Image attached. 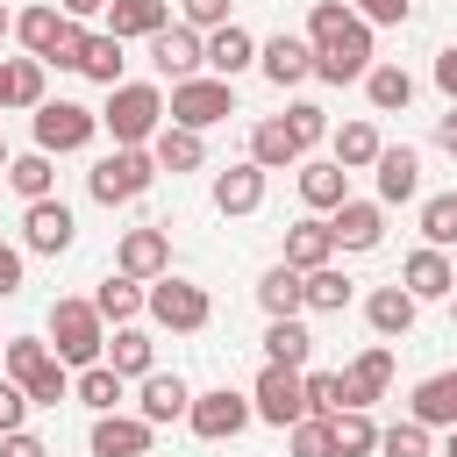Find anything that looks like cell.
Masks as SVG:
<instances>
[{
    "mask_svg": "<svg viewBox=\"0 0 457 457\" xmlns=\"http://www.w3.org/2000/svg\"><path fill=\"white\" fill-rule=\"evenodd\" d=\"M307 43H314V79H328V86L371 71V21H357L350 0H314Z\"/></svg>",
    "mask_w": 457,
    "mask_h": 457,
    "instance_id": "cell-1",
    "label": "cell"
},
{
    "mask_svg": "<svg viewBox=\"0 0 457 457\" xmlns=\"http://www.w3.org/2000/svg\"><path fill=\"white\" fill-rule=\"evenodd\" d=\"M100 129L114 136V150H150L157 129H164V93L150 79H121L100 107Z\"/></svg>",
    "mask_w": 457,
    "mask_h": 457,
    "instance_id": "cell-2",
    "label": "cell"
},
{
    "mask_svg": "<svg viewBox=\"0 0 457 457\" xmlns=\"http://www.w3.org/2000/svg\"><path fill=\"white\" fill-rule=\"evenodd\" d=\"M43 336H50V357L71 364V371H86V364L107 357V321H100L93 300H57L50 321H43Z\"/></svg>",
    "mask_w": 457,
    "mask_h": 457,
    "instance_id": "cell-3",
    "label": "cell"
},
{
    "mask_svg": "<svg viewBox=\"0 0 457 457\" xmlns=\"http://www.w3.org/2000/svg\"><path fill=\"white\" fill-rule=\"evenodd\" d=\"M7 378L36 400V407H57V400H71V364H57L50 357V343L43 336H7Z\"/></svg>",
    "mask_w": 457,
    "mask_h": 457,
    "instance_id": "cell-4",
    "label": "cell"
},
{
    "mask_svg": "<svg viewBox=\"0 0 457 457\" xmlns=\"http://www.w3.org/2000/svg\"><path fill=\"white\" fill-rule=\"evenodd\" d=\"M236 114V86L228 79H214V71H200V79H179L171 86V100H164V121L171 129H193V136H207L214 121H228Z\"/></svg>",
    "mask_w": 457,
    "mask_h": 457,
    "instance_id": "cell-5",
    "label": "cell"
},
{
    "mask_svg": "<svg viewBox=\"0 0 457 457\" xmlns=\"http://www.w3.org/2000/svg\"><path fill=\"white\" fill-rule=\"evenodd\" d=\"M150 179H157V157H150V150H107V157L86 171V193H93L100 207H129V200L150 193Z\"/></svg>",
    "mask_w": 457,
    "mask_h": 457,
    "instance_id": "cell-6",
    "label": "cell"
},
{
    "mask_svg": "<svg viewBox=\"0 0 457 457\" xmlns=\"http://www.w3.org/2000/svg\"><path fill=\"white\" fill-rule=\"evenodd\" d=\"M157 328H171V336H200L207 321H214V300H207V286H193V278H150V307H143Z\"/></svg>",
    "mask_w": 457,
    "mask_h": 457,
    "instance_id": "cell-7",
    "label": "cell"
},
{
    "mask_svg": "<svg viewBox=\"0 0 457 457\" xmlns=\"http://www.w3.org/2000/svg\"><path fill=\"white\" fill-rule=\"evenodd\" d=\"M100 136V114L93 107H79V100H43L36 107V150L43 157H71V150H86Z\"/></svg>",
    "mask_w": 457,
    "mask_h": 457,
    "instance_id": "cell-8",
    "label": "cell"
},
{
    "mask_svg": "<svg viewBox=\"0 0 457 457\" xmlns=\"http://www.w3.org/2000/svg\"><path fill=\"white\" fill-rule=\"evenodd\" d=\"M250 407H257V421H271V428L307 421V371L264 364V371H257V386H250Z\"/></svg>",
    "mask_w": 457,
    "mask_h": 457,
    "instance_id": "cell-9",
    "label": "cell"
},
{
    "mask_svg": "<svg viewBox=\"0 0 457 457\" xmlns=\"http://www.w3.org/2000/svg\"><path fill=\"white\" fill-rule=\"evenodd\" d=\"M250 421H257L250 393H228V386H214V393H193V414H186V428H193L200 443H228V436H243Z\"/></svg>",
    "mask_w": 457,
    "mask_h": 457,
    "instance_id": "cell-10",
    "label": "cell"
},
{
    "mask_svg": "<svg viewBox=\"0 0 457 457\" xmlns=\"http://www.w3.org/2000/svg\"><path fill=\"white\" fill-rule=\"evenodd\" d=\"M150 64H157V79H200L207 71V36L200 29H186V21H171V29H157L150 36Z\"/></svg>",
    "mask_w": 457,
    "mask_h": 457,
    "instance_id": "cell-11",
    "label": "cell"
},
{
    "mask_svg": "<svg viewBox=\"0 0 457 457\" xmlns=\"http://www.w3.org/2000/svg\"><path fill=\"white\" fill-rule=\"evenodd\" d=\"M79 243V214L64 207V200H36L29 214H21V250H36V257H64Z\"/></svg>",
    "mask_w": 457,
    "mask_h": 457,
    "instance_id": "cell-12",
    "label": "cell"
},
{
    "mask_svg": "<svg viewBox=\"0 0 457 457\" xmlns=\"http://www.w3.org/2000/svg\"><path fill=\"white\" fill-rule=\"evenodd\" d=\"M136 414H143L150 428H171V421L193 414V386H186L179 371H150V378H136Z\"/></svg>",
    "mask_w": 457,
    "mask_h": 457,
    "instance_id": "cell-13",
    "label": "cell"
},
{
    "mask_svg": "<svg viewBox=\"0 0 457 457\" xmlns=\"http://www.w3.org/2000/svg\"><path fill=\"white\" fill-rule=\"evenodd\" d=\"M114 271H121V278H143V286L164 278V271H171V236H164V228H129L121 250H114Z\"/></svg>",
    "mask_w": 457,
    "mask_h": 457,
    "instance_id": "cell-14",
    "label": "cell"
},
{
    "mask_svg": "<svg viewBox=\"0 0 457 457\" xmlns=\"http://www.w3.org/2000/svg\"><path fill=\"white\" fill-rule=\"evenodd\" d=\"M150 421L143 414H93V436H86V450L93 457H150Z\"/></svg>",
    "mask_w": 457,
    "mask_h": 457,
    "instance_id": "cell-15",
    "label": "cell"
},
{
    "mask_svg": "<svg viewBox=\"0 0 457 457\" xmlns=\"http://www.w3.org/2000/svg\"><path fill=\"white\" fill-rule=\"evenodd\" d=\"M257 71L286 93V86L314 79V43H307V36H271V43H257Z\"/></svg>",
    "mask_w": 457,
    "mask_h": 457,
    "instance_id": "cell-16",
    "label": "cell"
},
{
    "mask_svg": "<svg viewBox=\"0 0 457 457\" xmlns=\"http://www.w3.org/2000/svg\"><path fill=\"white\" fill-rule=\"evenodd\" d=\"M371 171H378V207H407L421 193V150H407V143H386Z\"/></svg>",
    "mask_w": 457,
    "mask_h": 457,
    "instance_id": "cell-17",
    "label": "cell"
},
{
    "mask_svg": "<svg viewBox=\"0 0 457 457\" xmlns=\"http://www.w3.org/2000/svg\"><path fill=\"white\" fill-rule=\"evenodd\" d=\"M386 386H393V350H386V343L357 350L350 371H343V400H350V407H371V400H386Z\"/></svg>",
    "mask_w": 457,
    "mask_h": 457,
    "instance_id": "cell-18",
    "label": "cell"
},
{
    "mask_svg": "<svg viewBox=\"0 0 457 457\" xmlns=\"http://www.w3.org/2000/svg\"><path fill=\"white\" fill-rule=\"evenodd\" d=\"M300 200H307L314 214H336V207L350 200V171H343L336 157H300Z\"/></svg>",
    "mask_w": 457,
    "mask_h": 457,
    "instance_id": "cell-19",
    "label": "cell"
},
{
    "mask_svg": "<svg viewBox=\"0 0 457 457\" xmlns=\"http://www.w3.org/2000/svg\"><path fill=\"white\" fill-rule=\"evenodd\" d=\"M264 179H271V171L250 164V157L228 164V171H214V207H221V214H257V207H264Z\"/></svg>",
    "mask_w": 457,
    "mask_h": 457,
    "instance_id": "cell-20",
    "label": "cell"
},
{
    "mask_svg": "<svg viewBox=\"0 0 457 457\" xmlns=\"http://www.w3.org/2000/svg\"><path fill=\"white\" fill-rule=\"evenodd\" d=\"M328 228H336V250H378L386 207H378V200H343V207L328 214Z\"/></svg>",
    "mask_w": 457,
    "mask_h": 457,
    "instance_id": "cell-21",
    "label": "cell"
},
{
    "mask_svg": "<svg viewBox=\"0 0 457 457\" xmlns=\"http://www.w3.org/2000/svg\"><path fill=\"white\" fill-rule=\"evenodd\" d=\"M286 264H293V271H321V264H336V228H328L321 214H300V221L286 228Z\"/></svg>",
    "mask_w": 457,
    "mask_h": 457,
    "instance_id": "cell-22",
    "label": "cell"
},
{
    "mask_svg": "<svg viewBox=\"0 0 457 457\" xmlns=\"http://www.w3.org/2000/svg\"><path fill=\"white\" fill-rule=\"evenodd\" d=\"M400 286H407L414 300H450V293H457V271H450V250H428V243H421V250H414V257L400 264Z\"/></svg>",
    "mask_w": 457,
    "mask_h": 457,
    "instance_id": "cell-23",
    "label": "cell"
},
{
    "mask_svg": "<svg viewBox=\"0 0 457 457\" xmlns=\"http://www.w3.org/2000/svg\"><path fill=\"white\" fill-rule=\"evenodd\" d=\"M157 29H171V0H107V36L150 43Z\"/></svg>",
    "mask_w": 457,
    "mask_h": 457,
    "instance_id": "cell-24",
    "label": "cell"
},
{
    "mask_svg": "<svg viewBox=\"0 0 457 457\" xmlns=\"http://www.w3.org/2000/svg\"><path fill=\"white\" fill-rule=\"evenodd\" d=\"M64 29H71V14H64V7H21V14H14V36H21V50H29L36 64H50V57H57Z\"/></svg>",
    "mask_w": 457,
    "mask_h": 457,
    "instance_id": "cell-25",
    "label": "cell"
},
{
    "mask_svg": "<svg viewBox=\"0 0 457 457\" xmlns=\"http://www.w3.org/2000/svg\"><path fill=\"white\" fill-rule=\"evenodd\" d=\"M257 307H264L271 321H293V314L307 307V271H293V264L278 257V264L257 278Z\"/></svg>",
    "mask_w": 457,
    "mask_h": 457,
    "instance_id": "cell-26",
    "label": "cell"
},
{
    "mask_svg": "<svg viewBox=\"0 0 457 457\" xmlns=\"http://www.w3.org/2000/svg\"><path fill=\"white\" fill-rule=\"evenodd\" d=\"M414 314H421V300L407 293V286H378V293H364V321H371V336H407L414 328Z\"/></svg>",
    "mask_w": 457,
    "mask_h": 457,
    "instance_id": "cell-27",
    "label": "cell"
},
{
    "mask_svg": "<svg viewBox=\"0 0 457 457\" xmlns=\"http://www.w3.org/2000/svg\"><path fill=\"white\" fill-rule=\"evenodd\" d=\"M407 421H421V428H457V371L421 378L414 400H407Z\"/></svg>",
    "mask_w": 457,
    "mask_h": 457,
    "instance_id": "cell-28",
    "label": "cell"
},
{
    "mask_svg": "<svg viewBox=\"0 0 457 457\" xmlns=\"http://www.w3.org/2000/svg\"><path fill=\"white\" fill-rule=\"evenodd\" d=\"M250 64H257V36H250L243 21H228V29L207 36V71H214V79L236 86V71H250Z\"/></svg>",
    "mask_w": 457,
    "mask_h": 457,
    "instance_id": "cell-29",
    "label": "cell"
},
{
    "mask_svg": "<svg viewBox=\"0 0 457 457\" xmlns=\"http://www.w3.org/2000/svg\"><path fill=\"white\" fill-rule=\"evenodd\" d=\"M300 157H307V150L293 143L286 114H264V121L250 129V164H264V171H286V164H293V171H300Z\"/></svg>",
    "mask_w": 457,
    "mask_h": 457,
    "instance_id": "cell-30",
    "label": "cell"
},
{
    "mask_svg": "<svg viewBox=\"0 0 457 457\" xmlns=\"http://www.w3.org/2000/svg\"><path fill=\"white\" fill-rule=\"evenodd\" d=\"M93 307H100V321H114V328H129L143 307H150V286L143 278H121V271H107L100 286H93Z\"/></svg>",
    "mask_w": 457,
    "mask_h": 457,
    "instance_id": "cell-31",
    "label": "cell"
},
{
    "mask_svg": "<svg viewBox=\"0 0 457 457\" xmlns=\"http://www.w3.org/2000/svg\"><path fill=\"white\" fill-rule=\"evenodd\" d=\"M29 207L36 200H57V157H43V150H21V157H7V171H0Z\"/></svg>",
    "mask_w": 457,
    "mask_h": 457,
    "instance_id": "cell-32",
    "label": "cell"
},
{
    "mask_svg": "<svg viewBox=\"0 0 457 457\" xmlns=\"http://www.w3.org/2000/svg\"><path fill=\"white\" fill-rule=\"evenodd\" d=\"M150 157H157V171L179 179V171H200V164H207V143H200L193 129H171V121H164L157 143H150Z\"/></svg>",
    "mask_w": 457,
    "mask_h": 457,
    "instance_id": "cell-33",
    "label": "cell"
},
{
    "mask_svg": "<svg viewBox=\"0 0 457 457\" xmlns=\"http://www.w3.org/2000/svg\"><path fill=\"white\" fill-rule=\"evenodd\" d=\"M307 357H314V336H307V321H300V314H293V321H271V328H264V364L307 371Z\"/></svg>",
    "mask_w": 457,
    "mask_h": 457,
    "instance_id": "cell-34",
    "label": "cell"
},
{
    "mask_svg": "<svg viewBox=\"0 0 457 457\" xmlns=\"http://www.w3.org/2000/svg\"><path fill=\"white\" fill-rule=\"evenodd\" d=\"M121 386H129V378H121L114 364H86V371L71 378V400L93 407V414H121Z\"/></svg>",
    "mask_w": 457,
    "mask_h": 457,
    "instance_id": "cell-35",
    "label": "cell"
},
{
    "mask_svg": "<svg viewBox=\"0 0 457 457\" xmlns=\"http://www.w3.org/2000/svg\"><path fill=\"white\" fill-rule=\"evenodd\" d=\"M100 364H114L121 378H150V371H157V350H150V336L129 321V328H114V343H107V357H100Z\"/></svg>",
    "mask_w": 457,
    "mask_h": 457,
    "instance_id": "cell-36",
    "label": "cell"
},
{
    "mask_svg": "<svg viewBox=\"0 0 457 457\" xmlns=\"http://www.w3.org/2000/svg\"><path fill=\"white\" fill-rule=\"evenodd\" d=\"M121 64H129L121 36H107V29H100V36H86V57H79V71H86L93 86H107V93H114V86H121Z\"/></svg>",
    "mask_w": 457,
    "mask_h": 457,
    "instance_id": "cell-37",
    "label": "cell"
},
{
    "mask_svg": "<svg viewBox=\"0 0 457 457\" xmlns=\"http://www.w3.org/2000/svg\"><path fill=\"white\" fill-rule=\"evenodd\" d=\"M43 71L50 64H36V57H7V93H0V107H21V114H36L50 93H43Z\"/></svg>",
    "mask_w": 457,
    "mask_h": 457,
    "instance_id": "cell-38",
    "label": "cell"
},
{
    "mask_svg": "<svg viewBox=\"0 0 457 457\" xmlns=\"http://www.w3.org/2000/svg\"><path fill=\"white\" fill-rule=\"evenodd\" d=\"M378 150H386V143H378L371 121H343V129H336V164H343V171H371Z\"/></svg>",
    "mask_w": 457,
    "mask_h": 457,
    "instance_id": "cell-39",
    "label": "cell"
},
{
    "mask_svg": "<svg viewBox=\"0 0 457 457\" xmlns=\"http://www.w3.org/2000/svg\"><path fill=\"white\" fill-rule=\"evenodd\" d=\"M371 450H378L371 407H343V414H336V457H371Z\"/></svg>",
    "mask_w": 457,
    "mask_h": 457,
    "instance_id": "cell-40",
    "label": "cell"
},
{
    "mask_svg": "<svg viewBox=\"0 0 457 457\" xmlns=\"http://www.w3.org/2000/svg\"><path fill=\"white\" fill-rule=\"evenodd\" d=\"M364 93H371V107H378V114H393V107H407V100H414V79H407L400 64H371V71H364Z\"/></svg>",
    "mask_w": 457,
    "mask_h": 457,
    "instance_id": "cell-41",
    "label": "cell"
},
{
    "mask_svg": "<svg viewBox=\"0 0 457 457\" xmlns=\"http://www.w3.org/2000/svg\"><path fill=\"white\" fill-rule=\"evenodd\" d=\"M307 307H314V314H343V307H350V278H343L336 264L307 271Z\"/></svg>",
    "mask_w": 457,
    "mask_h": 457,
    "instance_id": "cell-42",
    "label": "cell"
},
{
    "mask_svg": "<svg viewBox=\"0 0 457 457\" xmlns=\"http://www.w3.org/2000/svg\"><path fill=\"white\" fill-rule=\"evenodd\" d=\"M286 450H293V457H336V421H321V414L293 421V428H286Z\"/></svg>",
    "mask_w": 457,
    "mask_h": 457,
    "instance_id": "cell-43",
    "label": "cell"
},
{
    "mask_svg": "<svg viewBox=\"0 0 457 457\" xmlns=\"http://www.w3.org/2000/svg\"><path fill=\"white\" fill-rule=\"evenodd\" d=\"M421 236H428V250H450L457 243V193L421 200Z\"/></svg>",
    "mask_w": 457,
    "mask_h": 457,
    "instance_id": "cell-44",
    "label": "cell"
},
{
    "mask_svg": "<svg viewBox=\"0 0 457 457\" xmlns=\"http://www.w3.org/2000/svg\"><path fill=\"white\" fill-rule=\"evenodd\" d=\"M350 400H343V371H307V414H321V421H336Z\"/></svg>",
    "mask_w": 457,
    "mask_h": 457,
    "instance_id": "cell-45",
    "label": "cell"
},
{
    "mask_svg": "<svg viewBox=\"0 0 457 457\" xmlns=\"http://www.w3.org/2000/svg\"><path fill=\"white\" fill-rule=\"evenodd\" d=\"M286 129H293V143H300V150H314V143L328 136V107H314V100H293V107H286Z\"/></svg>",
    "mask_w": 457,
    "mask_h": 457,
    "instance_id": "cell-46",
    "label": "cell"
},
{
    "mask_svg": "<svg viewBox=\"0 0 457 457\" xmlns=\"http://www.w3.org/2000/svg\"><path fill=\"white\" fill-rule=\"evenodd\" d=\"M378 450L386 457H428V428L421 421H393V428H378Z\"/></svg>",
    "mask_w": 457,
    "mask_h": 457,
    "instance_id": "cell-47",
    "label": "cell"
},
{
    "mask_svg": "<svg viewBox=\"0 0 457 457\" xmlns=\"http://www.w3.org/2000/svg\"><path fill=\"white\" fill-rule=\"evenodd\" d=\"M179 21L200 29V36H214V29H228L236 14H228V0H179Z\"/></svg>",
    "mask_w": 457,
    "mask_h": 457,
    "instance_id": "cell-48",
    "label": "cell"
},
{
    "mask_svg": "<svg viewBox=\"0 0 457 457\" xmlns=\"http://www.w3.org/2000/svg\"><path fill=\"white\" fill-rule=\"evenodd\" d=\"M357 7V21H371V29H400L407 14H414V0H350Z\"/></svg>",
    "mask_w": 457,
    "mask_h": 457,
    "instance_id": "cell-49",
    "label": "cell"
},
{
    "mask_svg": "<svg viewBox=\"0 0 457 457\" xmlns=\"http://www.w3.org/2000/svg\"><path fill=\"white\" fill-rule=\"evenodd\" d=\"M29 407H36V400H29L14 378H0V436H14V428L29 421Z\"/></svg>",
    "mask_w": 457,
    "mask_h": 457,
    "instance_id": "cell-50",
    "label": "cell"
},
{
    "mask_svg": "<svg viewBox=\"0 0 457 457\" xmlns=\"http://www.w3.org/2000/svg\"><path fill=\"white\" fill-rule=\"evenodd\" d=\"M0 457H50V450H43V436L14 428V436H0Z\"/></svg>",
    "mask_w": 457,
    "mask_h": 457,
    "instance_id": "cell-51",
    "label": "cell"
},
{
    "mask_svg": "<svg viewBox=\"0 0 457 457\" xmlns=\"http://www.w3.org/2000/svg\"><path fill=\"white\" fill-rule=\"evenodd\" d=\"M14 293H21V250L0 243V300H14Z\"/></svg>",
    "mask_w": 457,
    "mask_h": 457,
    "instance_id": "cell-52",
    "label": "cell"
},
{
    "mask_svg": "<svg viewBox=\"0 0 457 457\" xmlns=\"http://www.w3.org/2000/svg\"><path fill=\"white\" fill-rule=\"evenodd\" d=\"M436 86H443V100L457 107V43H450V50H436Z\"/></svg>",
    "mask_w": 457,
    "mask_h": 457,
    "instance_id": "cell-53",
    "label": "cell"
},
{
    "mask_svg": "<svg viewBox=\"0 0 457 457\" xmlns=\"http://www.w3.org/2000/svg\"><path fill=\"white\" fill-rule=\"evenodd\" d=\"M64 14L71 21H93V14H107V0H64Z\"/></svg>",
    "mask_w": 457,
    "mask_h": 457,
    "instance_id": "cell-54",
    "label": "cell"
},
{
    "mask_svg": "<svg viewBox=\"0 0 457 457\" xmlns=\"http://www.w3.org/2000/svg\"><path fill=\"white\" fill-rule=\"evenodd\" d=\"M436 143H443V150H450V157H457V107H450V114H443V121H436Z\"/></svg>",
    "mask_w": 457,
    "mask_h": 457,
    "instance_id": "cell-55",
    "label": "cell"
},
{
    "mask_svg": "<svg viewBox=\"0 0 457 457\" xmlns=\"http://www.w3.org/2000/svg\"><path fill=\"white\" fill-rule=\"evenodd\" d=\"M7 36H14V7L0 0V43H7Z\"/></svg>",
    "mask_w": 457,
    "mask_h": 457,
    "instance_id": "cell-56",
    "label": "cell"
},
{
    "mask_svg": "<svg viewBox=\"0 0 457 457\" xmlns=\"http://www.w3.org/2000/svg\"><path fill=\"white\" fill-rule=\"evenodd\" d=\"M443 457H457V428H450V443H443Z\"/></svg>",
    "mask_w": 457,
    "mask_h": 457,
    "instance_id": "cell-57",
    "label": "cell"
},
{
    "mask_svg": "<svg viewBox=\"0 0 457 457\" xmlns=\"http://www.w3.org/2000/svg\"><path fill=\"white\" fill-rule=\"evenodd\" d=\"M450 328H457V293H450Z\"/></svg>",
    "mask_w": 457,
    "mask_h": 457,
    "instance_id": "cell-58",
    "label": "cell"
},
{
    "mask_svg": "<svg viewBox=\"0 0 457 457\" xmlns=\"http://www.w3.org/2000/svg\"><path fill=\"white\" fill-rule=\"evenodd\" d=\"M0 171H7V136H0Z\"/></svg>",
    "mask_w": 457,
    "mask_h": 457,
    "instance_id": "cell-59",
    "label": "cell"
},
{
    "mask_svg": "<svg viewBox=\"0 0 457 457\" xmlns=\"http://www.w3.org/2000/svg\"><path fill=\"white\" fill-rule=\"evenodd\" d=\"M0 93H7V64H0Z\"/></svg>",
    "mask_w": 457,
    "mask_h": 457,
    "instance_id": "cell-60",
    "label": "cell"
},
{
    "mask_svg": "<svg viewBox=\"0 0 457 457\" xmlns=\"http://www.w3.org/2000/svg\"><path fill=\"white\" fill-rule=\"evenodd\" d=\"M0 357H7V336H0Z\"/></svg>",
    "mask_w": 457,
    "mask_h": 457,
    "instance_id": "cell-61",
    "label": "cell"
}]
</instances>
